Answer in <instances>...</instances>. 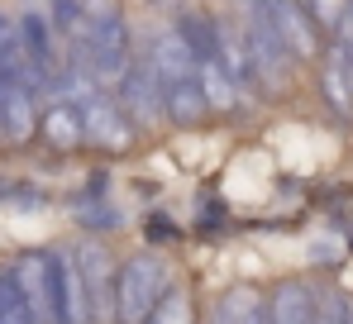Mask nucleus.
<instances>
[{
    "label": "nucleus",
    "instance_id": "1",
    "mask_svg": "<svg viewBox=\"0 0 353 324\" xmlns=\"http://www.w3.org/2000/svg\"><path fill=\"white\" fill-rule=\"evenodd\" d=\"M172 291V272L158 253H139L119 267L115 286V324H148L158 301Z\"/></svg>",
    "mask_w": 353,
    "mask_h": 324
},
{
    "label": "nucleus",
    "instance_id": "2",
    "mask_svg": "<svg viewBox=\"0 0 353 324\" xmlns=\"http://www.w3.org/2000/svg\"><path fill=\"white\" fill-rule=\"evenodd\" d=\"M19 291L34 310V324H67L62 315V253H24L14 263Z\"/></svg>",
    "mask_w": 353,
    "mask_h": 324
},
{
    "label": "nucleus",
    "instance_id": "3",
    "mask_svg": "<svg viewBox=\"0 0 353 324\" xmlns=\"http://www.w3.org/2000/svg\"><path fill=\"white\" fill-rule=\"evenodd\" d=\"M72 258H77V272H81V281H86V296H91V320H96V324L115 320L119 267H115V258H110V248L96 243V239H86Z\"/></svg>",
    "mask_w": 353,
    "mask_h": 324
},
{
    "label": "nucleus",
    "instance_id": "4",
    "mask_svg": "<svg viewBox=\"0 0 353 324\" xmlns=\"http://www.w3.org/2000/svg\"><path fill=\"white\" fill-rule=\"evenodd\" d=\"M53 19H43L39 10H29L24 19H19V43H24V53H29V67H34V86H43V91H53L62 77L58 67V43H53Z\"/></svg>",
    "mask_w": 353,
    "mask_h": 324
},
{
    "label": "nucleus",
    "instance_id": "5",
    "mask_svg": "<svg viewBox=\"0 0 353 324\" xmlns=\"http://www.w3.org/2000/svg\"><path fill=\"white\" fill-rule=\"evenodd\" d=\"M77 110H81V119H86V139H91V143H101V148H119V153L134 143V124H129L124 105L110 101L105 91H96L86 105H77Z\"/></svg>",
    "mask_w": 353,
    "mask_h": 324
},
{
    "label": "nucleus",
    "instance_id": "6",
    "mask_svg": "<svg viewBox=\"0 0 353 324\" xmlns=\"http://www.w3.org/2000/svg\"><path fill=\"white\" fill-rule=\"evenodd\" d=\"M39 114H43V110L34 101V86L5 77V86H0V134H5L10 143L34 139V134H39Z\"/></svg>",
    "mask_w": 353,
    "mask_h": 324
},
{
    "label": "nucleus",
    "instance_id": "7",
    "mask_svg": "<svg viewBox=\"0 0 353 324\" xmlns=\"http://www.w3.org/2000/svg\"><path fill=\"white\" fill-rule=\"evenodd\" d=\"M272 24H277V34H282L292 57L305 62V57L320 53V24H315V14L301 0H272Z\"/></svg>",
    "mask_w": 353,
    "mask_h": 324
},
{
    "label": "nucleus",
    "instance_id": "8",
    "mask_svg": "<svg viewBox=\"0 0 353 324\" xmlns=\"http://www.w3.org/2000/svg\"><path fill=\"white\" fill-rule=\"evenodd\" d=\"M143 67L168 86V81H181V77H196L201 57H196V48L172 29V34H153V39H148V62H143Z\"/></svg>",
    "mask_w": 353,
    "mask_h": 324
},
{
    "label": "nucleus",
    "instance_id": "9",
    "mask_svg": "<svg viewBox=\"0 0 353 324\" xmlns=\"http://www.w3.org/2000/svg\"><path fill=\"white\" fill-rule=\"evenodd\" d=\"M320 305H315V291L301 281V276H287L272 286L268 296V324H315Z\"/></svg>",
    "mask_w": 353,
    "mask_h": 324
},
{
    "label": "nucleus",
    "instance_id": "10",
    "mask_svg": "<svg viewBox=\"0 0 353 324\" xmlns=\"http://www.w3.org/2000/svg\"><path fill=\"white\" fill-rule=\"evenodd\" d=\"M119 105L129 119H158V110H163V81L143 67V62H134L129 72H124V81H119Z\"/></svg>",
    "mask_w": 353,
    "mask_h": 324
},
{
    "label": "nucleus",
    "instance_id": "11",
    "mask_svg": "<svg viewBox=\"0 0 353 324\" xmlns=\"http://www.w3.org/2000/svg\"><path fill=\"white\" fill-rule=\"evenodd\" d=\"M210 110H215V105H210L201 77H181V81H168V86H163V114H168L172 124H181V129L201 124Z\"/></svg>",
    "mask_w": 353,
    "mask_h": 324
},
{
    "label": "nucleus",
    "instance_id": "12",
    "mask_svg": "<svg viewBox=\"0 0 353 324\" xmlns=\"http://www.w3.org/2000/svg\"><path fill=\"white\" fill-rule=\"evenodd\" d=\"M39 129H43L48 148H58V153H72V148L86 143V119H81V110L72 105V101H62V96L53 101V105H43Z\"/></svg>",
    "mask_w": 353,
    "mask_h": 324
},
{
    "label": "nucleus",
    "instance_id": "13",
    "mask_svg": "<svg viewBox=\"0 0 353 324\" xmlns=\"http://www.w3.org/2000/svg\"><path fill=\"white\" fill-rule=\"evenodd\" d=\"M325 101L334 105V114H353V48L349 43H334L330 57H325Z\"/></svg>",
    "mask_w": 353,
    "mask_h": 324
},
{
    "label": "nucleus",
    "instance_id": "14",
    "mask_svg": "<svg viewBox=\"0 0 353 324\" xmlns=\"http://www.w3.org/2000/svg\"><path fill=\"white\" fill-rule=\"evenodd\" d=\"M210 324H268V296L253 286H230L210 310Z\"/></svg>",
    "mask_w": 353,
    "mask_h": 324
},
{
    "label": "nucleus",
    "instance_id": "15",
    "mask_svg": "<svg viewBox=\"0 0 353 324\" xmlns=\"http://www.w3.org/2000/svg\"><path fill=\"white\" fill-rule=\"evenodd\" d=\"M196 77H201V86H205V96H210V105H215V110H234L239 101H243V91L234 86V77H230L215 57H201Z\"/></svg>",
    "mask_w": 353,
    "mask_h": 324
},
{
    "label": "nucleus",
    "instance_id": "16",
    "mask_svg": "<svg viewBox=\"0 0 353 324\" xmlns=\"http://www.w3.org/2000/svg\"><path fill=\"white\" fill-rule=\"evenodd\" d=\"M0 324H34V310L19 291L14 267H0Z\"/></svg>",
    "mask_w": 353,
    "mask_h": 324
},
{
    "label": "nucleus",
    "instance_id": "17",
    "mask_svg": "<svg viewBox=\"0 0 353 324\" xmlns=\"http://www.w3.org/2000/svg\"><path fill=\"white\" fill-rule=\"evenodd\" d=\"M176 34L196 48V57H215V19H205V14H181Z\"/></svg>",
    "mask_w": 353,
    "mask_h": 324
},
{
    "label": "nucleus",
    "instance_id": "18",
    "mask_svg": "<svg viewBox=\"0 0 353 324\" xmlns=\"http://www.w3.org/2000/svg\"><path fill=\"white\" fill-rule=\"evenodd\" d=\"M148 324H191V296H186V286H172L158 301V310L148 315Z\"/></svg>",
    "mask_w": 353,
    "mask_h": 324
},
{
    "label": "nucleus",
    "instance_id": "19",
    "mask_svg": "<svg viewBox=\"0 0 353 324\" xmlns=\"http://www.w3.org/2000/svg\"><path fill=\"white\" fill-rule=\"evenodd\" d=\"M86 19H91L86 0H53V29H58V34L77 39V34L86 29Z\"/></svg>",
    "mask_w": 353,
    "mask_h": 324
},
{
    "label": "nucleus",
    "instance_id": "20",
    "mask_svg": "<svg viewBox=\"0 0 353 324\" xmlns=\"http://www.w3.org/2000/svg\"><path fill=\"white\" fill-rule=\"evenodd\" d=\"M310 14H315V24L320 29H339L344 24V14H349V0H301Z\"/></svg>",
    "mask_w": 353,
    "mask_h": 324
},
{
    "label": "nucleus",
    "instance_id": "21",
    "mask_svg": "<svg viewBox=\"0 0 353 324\" xmlns=\"http://www.w3.org/2000/svg\"><path fill=\"white\" fill-rule=\"evenodd\" d=\"M353 320V310L339 301V296H330L325 305H320V315H315V324H349Z\"/></svg>",
    "mask_w": 353,
    "mask_h": 324
},
{
    "label": "nucleus",
    "instance_id": "22",
    "mask_svg": "<svg viewBox=\"0 0 353 324\" xmlns=\"http://www.w3.org/2000/svg\"><path fill=\"white\" fill-rule=\"evenodd\" d=\"M14 39H19V24H10V19L0 14V57H5V48H10Z\"/></svg>",
    "mask_w": 353,
    "mask_h": 324
},
{
    "label": "nucleus",
    "instance_id": "23",
    "mask_svg": "<svg viewBox=\"0 0 353 324\" xmlns=\"http://www.w3.org/2000/svg\"><path fill=\"white\" fill-rule=\"evenodd\" d=\"M148 5H176V0H148Z\"/></svg>",
    "mask_w": 353,
    "mask_h": 324
}]
</instances>
